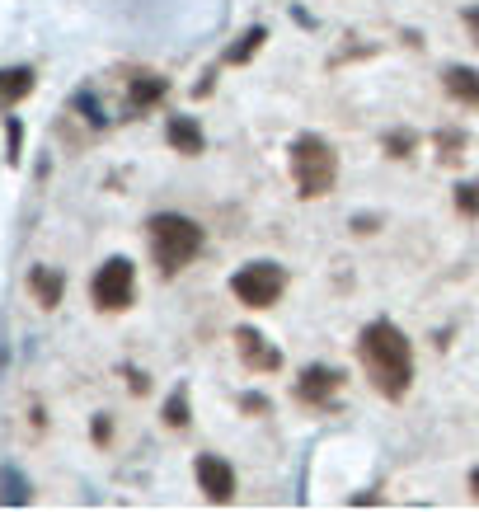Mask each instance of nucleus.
Returning a JSON list of instances; mask_svg holds the SVG:
<instances>
[{
  "label": "nucleus",
  "instance_id": "23",
  "mask_svg": "<svg viewBox=\"0 0 479 512\" xmlns=\"http://www.w3.org/2000/svg\"><path fill=\"white\" fill-rule=\"evenodd\" d=\"M127 386H132V395H146V390H151V376H146V372H127Z\"/></svg>",
  "mask_w": 479,
  "mask_h": 512
},
{
  "label": "nucleus",
  "instance_id": "1",
  "mask_svg": "<svg viewBox=\"0 0 479 512\" xmlns=\"http://www.w3.org/2000/svg\"><path fill=\"white\" fill-rule=\"evenodd\" d=\"M357 362L367 381L386 400H404L414 386V343L404 339V329L395 320H371L357 334Z\"/></svg>",
  "mask_w": 479,
  "mask_h": 512
},
{
  "label": "nucleus",
  "instance_id": "14",
  "mask_svg": "<svg viewBox=\"0 0 479 512\" xmlns=\"http://www.w3.org/2000/svg\"><path fill=\"white\" fill-rule=\"evenodd\" d=\"M29 287H33V296H38V306L43 311H52L57 301H62V292H66V278L57 273V268H29Z\"/></svg>",
  "mask_w": 479,
  "mask_h": 512
},
{
  "label": "nucleus",
  "instance_id": "15",
  "mask_svg": "<svg viewBox=\"0 0 479 512\" xmlns=\"http://www.w3.org/2000/svg\"><path fill=\"white\" fill-rule=\"evenodd\" d=\"M433 146H437V165H461L465 151H470V132L465 127H437Z\"/></svg>",
  "mask_w": 479,
  "mask_h": 512
},
{
  "label": "nucleus",
  "instance_id": "7",
  "mask_svg": "<svg viewBox=\"0 0 479 512\" xmlns=\"http://www.w3.org/2000/svg\"><path fill=\"white\" fill-rule=\"evenodd\" d=\"M343 381H348V376H343L339 367H329V362H310L306 372L296 376L292 395L301 404H310V409H329V404H334V395L343 390Z\"/></svg>",
  "mask_w": 479,
  "mask_h": 512
},
{
  "label": "nucleus",
  "instance_id": "11",
  "mask_svg": "<svg viewBox=\"0 0 479 512\" xmlns=\"http://www.w3.org/2000/svg\"><path fill=\"white\" fill-rule=\"evenodd\" d=\"M442 90H447L456 104H465V109H479V71L475 66H447V71H442Z\"/></svg>",
  "mask_w": 479,
  "mask_h": 512
},
{
  "label": "nucleus",
  "instance_id": "2",
  "mask_svg": "<svg viewBox=\"0 0 479 512\" xmlns=\"http://www.w3.org/2000/svg\"><path fill=\"white\" fill-rule=\"evenodd\" d=\"M146 240H151V259L165 278L184 273V268L202 254V245H207V235H202L198 221L179 217V212H160V217L146 221Z\"/></svg>",
  "mask_w": 479,
  "mask_h": 512
},
{
  "label": "nucleus",
  "instance_id": "8",
  "mask_svg": "<svg viewBox=\"0 0 479 512\" xmlns=\"http://www.w3.org/2000/svg\"><path fill=\"white\" fill-rule=\"evenodd\" d=\"M235 353H240V362H245L254 376H273V372H282V348L263 329H249V325H240L235 329Z\"/></svg>",
  "mask_w": 479,
  "mask_h": 512
},
{
  "label": "nucleus",
  "instance_id": "13",
  "mask_svg": "<svg viewBox=\"0 0 479 512\" xmlns=\"http://www.w3.org/2000/svg\"><path fill=\"white\" fill-rule=\"evenodd\" d=\"M33 503V484L24 470L0 466V508H29Z\"/></svg>",
  "mask_w": 479,
  "mask_h": 512
},
{
  "label": "nucleus",
  "instance_id": "24",
  "mask_svg": "<svg viewBox=\"0 0 479 512\" xmlns=\"http://www.w3.org/2000/svg\"><path fill=\"white\" fill-rule=\"evenodd\" d=\"M465 29H470V43H479V5L465 10Z\"/></svg>",
  "mask_w": 479,
  "mask_h": 512
},
{
  "label": "nucleus",
  "instance_id": "20",
  "mask_svg": "<svg viewBox=\"0 0 479 512\" xmlns=\"http://www.w3.org/2000/svg\"><path fill=\"white\" fill-rule=\"evenodd\" d=\"M5 146H10V151H5V156H10V165H19V156H24V123H19L15 113L5 118Z\"/></svg>",
  "mask_w": 479,
  "mask_h": 512
},
{
  "label": "nucleus",
  "instance_id": "6",
  "mask_svg": "<svg viewBox=\"0 0 479 512\" xmlns=\"http://www.w3.org/2000/svg\"><path fill=\"white\" fill-rule=\"evenodd\" d=\"M193 480H198V489H202L207 503H231L235 489H240L235 466L226 461V456H217V451H202L198 461H193Z\"/></svg>",
  "mask_w": 479,
  "mask_h": 512
},
{
  "label": "nucleus",
  "instance_id": "12",
  "mask_svg": "<svg viewBox=\"0 0 479 512\" xmlns=\"http://www.w3.org/2000/svg\"><path fill=\"white\" fill-rule=\"evenodd\" d=\"M38 76H33V66H10V71H0V109H15L19 99H29Z\"/></svg>",
  "mask_w": 479,
  "mask_h": 512
},
{
  "label": "nucleus",
  "instance_id": "16",
  "mask_svg": "<svg viewBox=\"0 0 479 512\" xmlns=\"http://www.w3.org/2000/svg\"><path fill=\"white\" fill-rule=\"evenodd\" d=\"M263 43H268V29H263V24H254V29H245L231 47H226V57H221V62H226V66H245V62H254V57L263 52Z\"/></svg>",
  "mask_w": 479,
  "mask_h": 512
},
{
  "label": "nucleus",
  "instance_id": "22",
  "mask_svg": "<svg viewBox=\"0 0 479 512\" xmlns=\"http://www.w3.org/2000/svg\"><path fill=\"white\" fill-rule=\"evenodd\" d=\"M90 433H94V442H99V447H104V442H109V437H113V423L104 419V414H99V419L90 423Z\"/></svg>",
  "mask_w": 479,
  "mask_h": 512
},
{
  "label": "nucleus",
  "instance_id": "17",
  "mask_svg": "<svg viewBox=\"0 0 479 512\" xmlns=\"http://www.w3.org/2000/svg\"><path fill=\"white\" fill-rule=\"evenodd\" d=\"M418 132L414 127H386V132H381V151H386L390 160H409L418 151Z\"/></svg>",
  "mask_w": 479,
  "mask_h": 512
},
{
  "label": "nucleus",
  "instance_id": "10",
  "mask_svg": "<svg viewBox=\"0 0 479 512\" xmlns=\"http://www.w3.org/2000/svg\"><path fill=\"white\" fill-rule=\"evenodd\" d=\"M165 94H170V80L165 76H132V85H127V109L132 113H146L155 109V104H165Z\"/></svg>",
  "mask_w": 479,
  "mask_h": 512
},
{
  "label": "nucleus",
  "instance_id": "21",
  "mask_svg": "<svg viewBox=\"0 0 479 512\" xmlns=\"http://www.w3.org/2000/svg\"><path fill=\"white\" fill-rule=\"evenodd\" d=\"M240 409L259 419V414H268V409H273V400H268V395H259V390H245V395H240Z\"/></svg>",
  "mask_w": 479,
  "mask_h": 512
},
{
  "label": "nucleus",
  "instance_id": "4",
  "mask_svg": "<svg viewBox=\"0 0 479 512\" xmlns=\"http://www.w3.org/2000/svg\"><path fill=\"white\" fill-rule=\"evenodd\" d=\"M282 292H287V268L273 264V259H254L240 273H231V296L249 311H268L278 306Z\"/></svg>",
  "mask_w": 479,
  "mask_h": 512
},
{
  "label": "nucleus",
  "instance_id": "26",
  "mask_svg": "<svg viewBox=\"0 0 479 512\" xmlns=\"http://www.w3.org/2000/svg\"><path fill=\"white\" fill-rule=\"evenodd\" d=\"M470 494H475V498H479V466H475V470H470Z\"/></svg>",
  "mask_w": 479,
  "mask_h": 512
},
{
  "label": "nucleus",
  "instance_id": "3",
  "mask_svg": "<svg viewBox=\"0 0 479 512\" xmlns=\"http://www.w3.org/2000/svg\"><path fill=\"white\" fill-rule=\"evenodd\" d=\"M287 165H292L296 193L306 202L325 198V193H334V184H339V151H334L325 137H315V132H301V137L287 146Z\"/></svg>",
  "mask_w": 479,
  "mask_h": 512
},
{
  "label": "nucleus",
  "instance_id": "18",
  "mask_svg": "<svg viewBox=\"0 0 479 512\" xmlns=\"http://www.w3.org/2000/svg\"><path fill=\"white\" fill-rule=\"evenodd\" d=\"M160 419H165V428H188V423H193V409H188V386H174L170 395H165Z\"/></svg>",
  "mask_w": 479,
  "mask_h": 512
},
{
  "label": "nucleus",
  "instance_id": "9",
  "mask_svg": "<svg viewBox=\"0 0 479 512\" xmlns=\"http://www.w3.org/2000/svg\"><path fill=\"white\" fill-rule=\"evenodd\" d=\"M165 141H170L179 156H202V151H207V132H202V123L188 118V113H174L170 127H165Z\"/></svg>",
  "mask_w": 479,
  "mask_h": 512
},
{
  "label": "nucleus",
  "instance_id": "19",
  "mask_svg": "<svg viewBox=\"0 0 479 512\" xmlns=\"http://www.w3.org/2000/svg\"><path fill=\"white\" fill-rule=\"evenodd\" d=\"M451 198H456V212H461L465 221H479V184H475V179L456 184V188H451Z\"/></svg>",
  "mask_w": 479,
  "mask_h": 512
},
{
  "label": "nucleus",
  "instance_id": "5",
  "mask_svg": "<svg viewBox=\"0 0 479 512\" xmlns=\"http://www.w3.org/2000/svg\"><path fill=\"white\" fill-rule=\"evenodd\" d=\"M90 296L99 311H127L132 296H137V264L123 259V254H113L109 264L90 278Z\"/></svg>",
  "mask_w": 479,
  "mask_h": 512
},
{
  "label": "nucleus",
  "instance_id": "25",
  "mask_svg": "<svg viewBox=\"0 0 479 512\" xmlns=\"http://www.w3.org/2000/svg\"><path fill=\"white\" fill-rule=\"evenodd\" d=\"M353 231L357 235H362V231H376V221H371V217H353Z\"/></svg>",
  "mask_w": 479,
  "mask_h": 512
}]
</instances>
